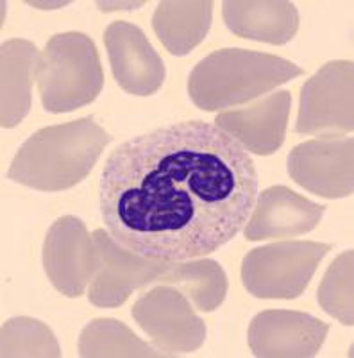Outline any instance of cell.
I'll return each mask as SVG.
<instances>
[{
  "label": "cell",
  "mask_w": 354,
  "mask_h": 358,
  "mask_svg": "<svg viewBox=\"0 0 354 358\" xmlns=\"http://www.w3.org/2000/svg\"><path fill=\"white\" fill-rule=\"evenodd\" d=\"M258 197L253 158L204 120H184L126 140L101 176L106 231L158 262L202 258L231 242Z\"/></svg>",
  "instance_id": "6da1fadb"
},
{
  "label": "cell",
  "mask_w": 354,
  "mask_h": 358,
  "mask_svg": "<svg viewBox=\"0 0 354 358\" xmlns=\"http://www.w3.org/2000/svg\"><path fill=\"white\" fill-rule=\"evenodd\" d=\"M113 140L95 117H82L31 134L13 158L8 178L40 192H63L86 179Z\"/></svg>",
  "instance_id": "7a4b0ae2"
},
{
  "label": "cell",
  "mask_w": 354,
  "mask_h": 358,
  "mask_svg": "<svg viewBox=\"0 0 354 358\" xmlns=\"http://www.w3.org/2000/svg\"><path fill=\"white\" fill-rule=\"evenodd\" d=\"M304 70L285 57L245 49H220L200 59L188 78L197 108L220 111L270 94Z\"/></svg>",
  "instance_id": "3957f363"
},
{
  "label": "cell",
  "mask_w": 354,
  "mask_h": 358,
  "mask_svg": "<svg viewBox=\"0 0 354 358\" xmlns=\"http://www.w3.org/2000/svg\"><path fill=\"white\" fill-rule=\"evenodd\" d=\"M36 81L49 113H70L91 104L104 86L94 40L75 31L54 34L38 57Z\"/></svg>",
  "instance_id": "277c9868"
},
{
  "label": "cell",
  "mask_w": 354,
  "mask_h": 358,
  "mask_svg": "<svg viewBox=\"0 0 354 358\" xmlns=\"http://www.w3.org/2000/svg\"><path fill=\"white\" fill-rule=\"evenodd\" d=\"M330 244L286 241L256 248L242 262V283L258 299H295L308 289Z\"/></svg>",
  "instance_id": "5b68a950"
},
{
  "label": "cell",
  "mask_w": 354,
  "mask_h": 358,
  "mask_svg": "<svg viewBox=\"0 0 354 358\" xmlns=\"http://www.w3.org/2000/svg\"><path fill=\"white\" fill-rule=\"evenodd\" d=\"M354 63L330 62L302 85L295 131L344 136L354 129Z\"/></svg>",
  "instance_id": "8992f818"
},
{
  "label": "cell",
  "mask_w": 354,
  "mask_h": 358,
  "mask_svg": "<svg viewBox=\"0 0 354 358\" xmlns=\"http://www.w3.org/2000/svg\"><path fill=\"white\" fill-rule=\"evenodd\" d=\"M131 315L165 357L188 355L206 341V322L191 308L188 297L170 285H154L133 305Z\"/></svg>",
  "instance_id": "52a82bcc"
},
{
  "label": "cell",
  "mask_w": 354,
  "mask_h": 358,
  "mask_svg": "<svg viewBox=\"0 0 354 358\" xmlns=\"http://www.w3.org/2000/svg\"><path fill=\"white\" fill-rule=\"evenodd\" d=\"M101 264L97 242L81 219L65 215L50 226L43 242V268L57 292L81 297Z\"/></svg>",
  "instance_id": "ba28073f"
},
{
  "label": "cell",
  "mask_w": 354,
  "mask_h": 358,
  "mask_svg": "<svg viewBox=\"0 0 354 358\" xmlns=\"http://www.w3.org/2000/svg\"><path fill=\"white\" fill-rule=\"evenodd\" d=\"M288 176L324 199L354 192V142L351 136H320L295 145L288 155Z\"/></svg>",
  "instance_id": "9c48e42d"
},
{
  "label": "cell",
  "mask_w": 354,
  "mask_h": 358,
  "mask_svg": "<svg viewBox=\"0 0 354 358\" xmlns=\"http://www.w3.org/2000/svg\"><path fill=\"white\" fill-rule=\"evenodd\" d=\"M94 238L102 264L90 283L88 299L98 308H117L124 305L135 290L154 285L156 278L167 268L168 262L143 258L124 249L106 229H95Z\"/></svg>",
  "instance_id": "30bf717a"
},
{
  "label": "cell",
  "mask_w": 354,
  "mask_h": 358,
  "mask_svg": "<svg viewBox=\"0 0 354 358\" xmlns=\"http://www.w3.org/2000/svg\"><path fill=\"white\" fill-rule=\"evenodd\" d=\"M330 324L295 310H265L249 326V348L260 358H311L320 351Z\"/></svg>",
  "instance_id": "8fae6325"
},
{
  "label": "cell",
  "mask_w": 354,
  "mask_h": 358,
  "mask_svg": "<svg viewBox=\"0 0 354 358\" xmlns=\"http://www.w3.org/2000/svg\"><path fill=\"white\" fill-rule=\"evenodd\" d=\"M108 56L117 85L127 94L154 95L167 78V69L138 25L117 20L104 33Z\"/></svg>",
  "instance_id": "7c38bea8"
},
{
  "label": "cell",
  "mask_w": 354,
  "mask_h": 358,
  "mask_svg": "<svg viewBox=\"0 0 354 358\" xmlns=\"http://www.w3.org/2000/svg\"><path fill=\"white\" fill-rule=\"evenodd\" d=\"M290 106L292 94L279 90L242 110L220 111L215 126L233 136L247 152L270 156L285 142Z\"/></svg>",
  "instance_id": "4fadbf2b"
},
{
  "label": "cell",
  "mask_w": 354,
  "mask_h": 358,
  "mask_svg": "<svg viewBox=\"0 0 354 358\" xmlns=\"http://www.w3.org/2000/svg\"><path fill=\"white\" fill-rule=\"evenodd\" d=\"M324 213L326 206L299 196L288 187H270L256 197L245 224V238L261 242L304 235L317 228Z\"/></svg>",
  "instance_id": "5bb4252c"
},
{
  "label": "cell",
  "mask_w": 354,
  "mask_h": 358,
  "mask_svg": "<svg viewBox=\"0 0 354 358\" xmlns=\"http://www.w3.org/2000/svg\"><path fill=\"white\" fill-rule=\"evenodd\" d=\"M222 15L233 34L261 43L285 45L299 31L297 8L285 0H226Z\"/></svg>",
  "instance_id": "9a60e30c"
},
{
  "label": "cell",
  "mask_w": 354,
  "mask_h": 358,
  "mask_svg": "<svg viewBox=\"0 0 354 358\" xmlns=\"http://www.w3.org/2000/svg\"><path fill=\"white\" fill-rule=\"evenodd\" d=\"M2 69V102H0V124L4 129L17 127L31 110V90L36 79L40 50L29 40H9L0 50Z\"/></svg>",
  "instance_id": "2e32d148"
},
{
  "label": "cell",
  "mask_w": 354,
  "mask_h": 358,
  "mask_svg": "<svg viewBox=\"0 0 354 358\" xmlns=\"http://www.w3.org/2000/svg\"><path fill=\"white\" fill-rule=\"evenodd\" d=\"M213 22L209 0H165L152 17L158 40L172 56H188L208 36Z\"/></svg>",
  "instance_id": "e0dca14e"
},
{
  "label": "cell",
  "mask_w": 354,
  "mask_h": 358,
  "mask_svg": "<svg viewBox=\"0 0 354 358\" xmlns=\"http://www.w3.org/2000/svg\"><path fill=\"white\" fill-rule=\"evenodd\" d=\"M154 285L179 289L200 312H215L228 294V276L222 265L209 258L168 262L167 268L156 278Z\"/></svg>",
  "instance_id": "ac0fdd59"
},
{
  "label": "cell",
  "mask_w": 354,
  "mask_h": 358,
  "mask_svg": "<svg viewBox=\"0 0 354 358\" xmlns=\"http://www.w3.org/2000/svg\"><path fill=\"white\" fill-rule=\"evenodd\" d=\"M79 355L82 358L165 357L163 351L143 342L129 326L117 319H94L88 322L79 337Z\"/></svg>",
  "instance_id": "d6986e66"
},
{
  "label": "cell",
  "mask_w": 354,
  "mask_h": 358,
  "mask_svg": "<svg viewBox=\"0 0 354 358\" xmlns=\"http://www.w3.org/2000/svg\"><path fill=\"white\" fill-rule=\"evenodd\" d=\"M2 358H57L61 348L56 335L45 322L33 317H15L2 324L0 334Z\"/></svg>",
  "instance_id": "ffe728a7"
},
{
  "label": "cell",
  "mask_w": 354,
  "mask_h": 358,
  "mask_svg": "<svg viewBox=\"0 0 354 358\" xmlns=\"http://www.w3.org/2000/svg\"><path fill=\"white\" fill-rule=\"evenodd\" d=\"M354 252L353 249L344 251L333 264L327 267L318 287L317 301L320 308L344 326L354 324Z\"/></svg>",
  "instance_id": "44dd1931"
}]
</instances>
